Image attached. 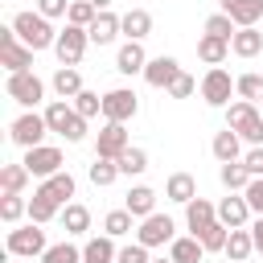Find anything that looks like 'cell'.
I'll return each mask as SVG.
<instances>
[{
    "label": "cell",
    "instance_id": "cell-26",
    "mask_svg": "<svg viewBox=\"0 0 263 263\" xmlns=\"http://www.w3.org/2000/svg\"><path fill=\"white\" fill-rule=\"evenodd\" d=\"M210 148H214V156H218L222 164H226V160H242V136H238L234 127H222Z\"/></svg>",
    "mask_w": 263,
    "mask_h": 263
},
{
    "label": "cell",
    "instance_id": "cell-51",
    "mask_svg": "<svg viewBox=\"0 0 263 263\" xmlns=\"http://www.w3.org/2000/svg\"><path fill=\"white\" fill-rule=\"evenodd\" d=\"M90 4H95V8H99V12H103V8H111V4H115V0H90Z\"/></svg>",
    "mask_w": 263,
    "mask_h": 263
},
{
    "label": "cell",
    "instance_id": "cell-17",
    "mask_svg": "<svg viewBox=\"0 0 263 263\" xmlns=\"http://www.w3.org/2000/svg\"><path fill=\"white\" fill-rule=\"evenodd\" d=\"M222 4V12L238 25V29H247V25H259L263 21V0H218Z\"/></svg>",
    "mask_w": 263,
    "mask_h": 263
},
{
    "label": "cell",
    "instance_id": "cell-47",
    "mask_svg": "<svg viewBox=\"0 0 263 263\" xmlns=\"http://www.w3.org/2000/svg\"><path fill=\"white\" fill-rule=\"evenodd\" d=\"M37 12H41V16H49V21H58V16H66V12H70V0H37Z\"/></svg>",
    "mask_w": 263,
    "mask_h": 263
},
{
    "label": "cell",
    "instance_id": "cell-32",
    "mask_svg": "<svg viewBox=\"0 0 263 263\" xmlns=\"http://www.w3.org/2000/svg\"><path fill=\"white\" fill-rule=\"evenodd\" d=\"M86 177H90V185H99V189H107V185H115V177H123V173H119V160H107V156H95V164L86 168Z\"/></svg>",
    "mask_w": 263,
    "mask_h": 263
},
{
    "label": "cell",
    "instance_id": "cell-7",
    "mask_svg": "<svg viewBox=\"0 0 263 263\" xmlns=\"http://www.w3.org/2000/svg\"><path fill=\"white\" fill-rule=\"evenodd\" d=\"M0 66H4L8 74H16V70H33V49L16 37L12 25L0 29Z\"/></svg>",
    "mask_w": 263,
    "mask_h": 263
},
{
    "label": "cell",
    "instance_id": "cell-19",
    "mask_svg": "<svg viewBox=\"0 0 263 263\" xmlns=\"http://www.w3.org/2000/svg\"><path fill=\"white\" fill-rule=\"evenodd\" d=\"M37 189H41V193H45L49 201H58V205H70V197L78 193V181H74V177H70L66 168H62V173H53V177H45V181H41Z\"/></svg>",
    "mask_w": 263,
    "mask_h": 263
},
{
    "label": "cell",
    "instance_id": "cell-40",
    "mask_svg": "<svg viewBox=\"0 0 263 263\" xmlns=\"http://www.w3.org/2000/svg\"><path fill=\"white\" fill-rule=\"evenodd\" d=\"M41 263H82V247H74V242H49V251L41 255Z\"/></svg>",
    "mask_w": 263,
    "mask_h": 263
},
{
    "label": "cell",
    "instance_id": "cell-38",
    "mask_svg": "<svg viewBox=\"0 0 263 263\" xmlns=\"http://www.w3.org/2000/svg\"><path fill=\"white\" fill-rule=\"evenodd\" d=\"M234 99H247V103H263V74H238L234 78Z\"/></svg>",
    "mask_w": 263,
    "mask_h": 263
},
{
    "label": "cell",
    "instance_id": "cell-24",
    "mask_svg": "<svg viewBox=\"0 0 263 263\" xmlns=\"http://www.w3.org/2000/svg\"><path fill=\"white\" fill-rule=\"evenodd\" d=\"M214 218H218V205H214V201H205V197H193V201L185 205V226H189V234L205 230Z\"/></svg>",
    "mask_w": 263,
    "mask_h": 263
},
{
    "label": "cell",
    "instance_id": "cell-16",
    "mask_svg": "<svg viewBox=\"0 0 263 263\" xmlns=\"http://www.w3.org/2000/svg\"><path fill=\"white\" fill-rule=\"evenodd\" d=\"M123 33V16H115L111 8H103L95 21H90V29H86V37H90V45H111L115 37Z\"/></svg>",
    "mask_w": 263,
    "mask_h": 263
},
{
    "label": "cell",
    "instance_id": "cell-31",
    "mask_svg": "<svg viewBox=\"0 0 263 263\" xmlns=\"http://www.w3.org/2000/svg\"><path fill=\"white\" fill-rule=\"evenodd\" d=\"M49 86H53V95H58V99H74V95L82 90V74H78L74 66H58V70H53V78H49Z\"/></svg>",
    "mask_w": 263,
    "mask_h": 263
},
{
    "label": "cell",
    "instance_id": "cell-2",
    "mask_svg": "<svg viewBox=\"0 0 263 263\" xmlns=\"http://www.w3.org/2000/svg\"><path fill=\"white\" fill-rule=\"evenodd\" d=\"M45 123H49V132L62 136L66 144H82V140H86V115H78L70 99H53V103L45 107Z\"/></svg>",
    "mask_w": 263,
    "mask_h": 263
},
{
    "label": "cell",
    "instance_id": "cell-18",
    "mask_svg": "<svg viewBox=\"0 0 263 263\" xmlns=\"http://www.w3.org/2000/svg\"><path fill=\"white\" fill-rule=\"evenodd\" d=\"M144 66H148L144 41H123V45H119V53H115V70L132 78V74H144Z\"/></svg>",
    "mask_w": 263,
    "mask_h": 263
},
{
    "label": "cell",
    "instance_id": "cell-28",
    "mask_svg": "<svg viewBox=\"0 0 263 263\" xmlns=\"http://www.w3.org/2000/svg\"><path fill=\"white\" fill-rule=\"evenodd\" d=\"M123 210H132L136 218L156 214V189H148V185H132V189H127V197H123Z\"/></svg>",
    "mask_w": 263,
    "mask_h": 263
},
{
    "label": "cell",
    "instance_id": "cell-8",
    "mask_svg": "<svg viewBox=\"0 0 263 263\" xmlns=\"http://www.w3.org/2000/svg\"><path fill=\"white\" fill-rule=\"evenodd\" d=\"M197 90H201V99L210 103V107H230V95H238L234 90V78H230V70H222V66H210L205 70V78L197 82Z\"/></svg>",
    "mask_w": 263,
    "mask_h": 263
},
{
    "label": "cell",
    "instance_id": "cell-22",
    "mask_svg": "<svg viewBox=\"0 0 263 263\" xmlns=\"http://www.w3.org/2000/svg\"><path fill=\"white\" fill-rule=\"evenodd\" d=\"M230 53H238V58H259V53H263V33H259V25L238 29V33L230 37Z\"/></svg>",
    "mask_w": 263,
    "mask_h": 263
},
{
    "label": "cell",
    "instance_id": "cell-25",
    "mask_svg": "<svg viewBox=\"0 0 263 263\" xmlns=\"http://www.w3.org/2000/svg\"><path fill=\"white\" fill-rule=\"evenodd\" d=\"M230 263H247L251 255H255V238H251V226H238V230H230V238H226V251H222Z\"/></svg>",
    "mask_w": 263,
    "mask_h": 263
},
{
    "label": "cell",
    "instance_id": "cell-4",
    "mask_svg": "<svg viewBox=\"0 0 263 263\" xmlns=\"http://www.w3.org/2000/svg\"><path fill=\"white\" fill-rule=\"evenodd\" d=\"M8 255H21V259H41L49 251V238H45V226L41 222H29V226H12L8 230V242H4Z\"/></svg>",
    "mask_w": 263,
    "mask_h": 263
},
{
    "label": "cell",
    "instance_id": "cell-10",
    "mask_svg": "<svg viewBox=\"0 0 263 263\" xmlns=\"http://www.w3.org/2000/svg\"><path fill=\"white\" fill-rule=\"evenodd\" d=\"M136 111H140V99H136L132 86H115V90L103 95V119H111V123H132Z\"/></svg>",
    "mask_w": 263,
    "mask_h": 263
},
{
    "label": "cell",
    "instance_id": "cell-48",
    "mask_svg": "<svg viewBox=\"0 0 263 263\" xmlns=\"http://www.w3.org/2000/svg\"><path fill=\"white\" fill-rule=\"evenodd\" d=\"M242 164H247V173H251V177H263V144L247 148V152H242Z\"/></svg>",
    "mask_w": 263,
    "mask_h": 263
},
{
    "label": "cell",
    "instance_id": "cell-33",
    "mask_svg": "<svg viewBox=\"0 0 263 263\" xmlns=\"http://www.w3.org/2000/svg\"><path fill=\"white\" fill-rule=\"evenodd\" d=\"M218 177H222V185H226L230 193H242V189L251 185V173H247L242 160H226V164L218 168Z\"/></svg>",
    "mask_w": 263,
    "mask_h": 263
},
{
    "label": "cell",
    "instance_id": "cell-36",
    "mask_svg": "<svg viewBox=\"0 0 263 263\" xmlns=\"http://www.w3.org/2000/svg\"><path fill=\"white\" fill-rule=\"evenodd\" d=\"M29 177H33V173H29L25 164H4V168H0V189H4V193H21V189L29 185Z\"/></svg>",
    "mask_w": 263,
    "mask_h": 263
},
{
    "label": "cell",
    "instance_id": "cell-21",
    "mask_svg": "<svg viewBox=\"0 0 263 263\" xmlns=\"http://www.w3.org/2000/svg\"><path fill=\"white\" fill-rule=\"evenodd\" d=\"M168 259L173 263H201L205 259V247H201L197 234H181V238L168 242Z\"/></svg>",
    "mask_w": 263,
    "mask_h": 263
},
{
    "label": "cell",
    "instance_id": "cell-11",
    "mask_svg": "<svg viewBox=\"0 0 263 263\" xmlns=\"http://www.w3.org/2000/svg\"><path fill=\"white\" fill-rule=\"evenodd\" d=\"M177 238V222L168 218V214H148V218H140V226H136V242H144L148 251L152 247H164V242H173Z\"/></svg>",
    "mask_w": 263,
    "mask_h": 263
},
{
    "label": "cell",
    "instance_id": "cell-49",
    "mask_svg": "<svg viewBox=\"0 0 263 263\" xmlns=\"http://www.w3.org/2000/svg\"><path fill=\"white\" fill-rule=\"evenodd\" d=\"M242 197L251 201V210H255V214H263V177H251V185L242 189Z\"/></svg>",
    "mask_w": 263,
    "mask_h": 263
},
{
    "label": "cell",
    "instance_id": "cell-12",
    "mask_svg": "<svg viewBox=\"0 0 263 263\" xmlns=\"http://www.w3.org/2000/svg\"><path fill=\"white\" fill-rule=\"evenodd\" d=\"M33 177H53V173H62V164H66V156H62V148H53V144H37V148H25V160H21Z\"/></svg>",
    "mask_w": 263,
    "mask_h": 263
},
{
    "label": "cell",
    "instance_id": "cell-30",
    "mask_svg": "<svg viewBox=\"0 0 263 263\" xmlns=\"http://www.w3.org/2000/svg\"><path fill=\"white\" fill-rule=\"evenodd\" d=\"M152 33V12L148 8H127L123 12V37L127 41H144Z\"/></svg>",
    "mask_w": 263,
    "mask_h": 263
},
{
    "label": "cell",
    "instance_id": "cell-3",
    "mask_svg": "<svg viewBox=\"0 0 263 263\" xmlns=\"http://www.w3.org/2000/svg\"><path fill=\"white\" fill-rule=\"evenodd\" d=\"M226 127H234L242 136V144H263V111L259 103H247V99H234L226 107Z\"/></svg>",
    "mask_w": 263,
    "mask_h": 263
},
{
    "label": "cell",
    "instance_id": "cell-1",
    "mask_svg": "<svg viewBox=\"0 0 263 263\" xmlns=\"http://www.w3.org/2000/svg\"><path fill=\"white\" fill-rule=\"evenodd\" d=\"M12 29H16V37L33 49V53H41V49H53V41H58V29L49 25V16H41L37 8H25V12H16L12 16Z\"/></svg>",
    "mask_w": 263,
    "mask_h": 263
},
{
    "label": "cell",
    "instance_id": "cell-5",
    "mask_svg": "<svg viewBox=\"0 0 263 263\" xmlns=\"http://www.w3.org/2000/svg\"><path fill=\"white\" fill-rule=\"evenodd\" d=\"M4 95H8L12 103H21L25 111H37V103L45 99V82H41L33 70H16V74H8Z\"/></svg>",
    "mask_w": 263,
    "mask_h": 263
},
{
    "label": "cell",
    "instance_id": "cell-20",
    "mask_svg": "<svg viewBox=\"0 0 263 263\" xmlns=\"http://www.w3.org/2000/svg\"><path fill=\"white\" fill-rule=\"evenodd\" d=\"M119 259V247L111 234H95L82 242V263H115Z\"/></svg>",
    "mask_w": 263,
    "mask_h": 263
},
{
    "label": "cell",
    "instance_id": "cell-27",
    "mask_svg": "<svg viewBox=\"0 0 263 263\" xmlns=\"http://www.w3.org/2000/svg\"><path fill=\"white\" fill-rule=\"evenodd\" d=\"M164 197L177 201V205H189V201L197 197V181H193L189 173H173V177L164 181Z\"/></svg>",
    "mask_w": 263,
    "mask_h": 263
},
{
    "label": "cell",
    "instance_id": "cell-42",
    "mask_svg": "<svg viewBox=\"0 0 263 263\" xmlns=\"http://www.w3.org/2000/svg\"><path fill=\"white\" fill-rule=\"evenodd\" d=\"M144 168H148V152H144V148H127V152L119 156V173H123V177H140Z\"/></svg>",
    "mask_w": 263,
    "mask_h": 263
},
{
    "label": "cell",
    "instance_id": "cell-35",
    "mask_svg": "<svg viewBox=\"0 0 263 263\" xmlns=\"http://www.w3.org/2000/svg\"><path fill=\"white\" fill-rule=\"evenodd\" d=\"M136 214L132 210H111L107 218H103V234H111V238H123V234H132L136 230Z\"/></svg>",
    "mask_w": 263,
    "mask_h": 263
},
{
    "label": "cell",
    "instance_id": "cell-13",
    "mask_svg": "<svg viewBox=\"0 0 263 263\" xmlns=\"http://www.w3.org/2000/svg\"><path fill=\"white\" fill-rule=\"evenodd\" d=\"M132 148V140H127V123H103L99 127V140H95V156H107V160H119L123 152Z\"/></svg>",
    "mask_w": 263,
    "mask_h": 263
},
{
    "label": "cell",
    "instance_id": "cell-45",
    "mask_svg": "<svg viewBox=\"0 0 263 263\" xmlns=\"http://www.w3.org/2000/svg\"><path fill=\"white\" fill-rule=\"evenodd\" d=\"M115 263H152V259H148V247L144 242H127V247H119V259Z\"/></svg>",
    "mask_w": 263,
    "mask_h": 263
},
{
    "label": "cell",
    "instance_id": "cell-23",
    "mask_svg": "<svg viewBox=\"0 0 263 263\" xmlns=\"http://www.w3.org/2000/svg\"><path fill=\"white\" fill-rule=\"evenodd\" d=\"M197 58H201L205 66H222V62L230 58V41H226V37H214V33H201V37H197Z\"/></svg>",
    "mask_w": 263,
    "mask_h": 263
},
{
    "label": "cell",
    "instance_id": "cell-15",
    "mask_svg": "<svg viewBox=\"0 0 263 263\" xmlns=\"http://www.w3.org/2000/svg\"><path fill=\"white\" fill-rule=\"evenodd\" d=\"M251 218H255V210H251V201H247L242 193H230V197H222V201H218V222H226L230 230L251 226Z\"/></svg>",
    "mask_w": 263,
    "mask_h": 263
},
{
    "label": "cell",
    "instance_id": "cell-39",
    "mask_svg": "<svg viewBox=\"0 0 263 263\" xmlns=\"http://www.w3.org/2000/svg\"><path fill=\"white\" fill-rule=\"evenodd\" d=\"M25 214H29V201H25L21 193H4V197H0V218H4L8 226H16Z\"/></svg>",
    "mask_w": 263,
    "mask_h": 263
},
{
    "label": "cell",
    "instance_id": "cell-41",
    "mask_svg": "<svg viewBox=\"0 0 263 263\" xmlns=\"http://www.w3.org/2000/svg\"><path fill=\"white\" fill-rule=\"evenodd\" d=\"M70 103H74V111H78V115H86V119L103 115V95H95V90H86V86H82V90H78Z\"/></svg>",
    "mask_w": 263,
    "mask_h": 263
},
{
    "label": "cell",
    "instance_id": "cell-52",
    "mask_svg": "<svg viewBox=\"0 0 263 263\" xmlns=\"http://www.w3.org/2000/svg\"><path fill=\"white\" fill-rule=\"evenodd\" d=\"M152 263H173V259H152Z\"/></svg>",
    "mask_w": 263,
    "mask_h": 263
},
{
    "label": "cell",
    "instance_id": "cell-9",
    "mask_svg": "<svg viewBox=\"0 0 263 263\" xmlns=\"http://www.w3.org/2000/svg\"><path fill=\"white\" fill-rule=\"evenodd\" d=\"M86 45H90L86 29L66 21V29H62V33H58V41H53V53H58V62H62V66H78V62H82V53H86Z\"/></svg>",
    "mask_w": 263,
    "mask_h": 263
},
{
    "label": "cell",
    "instance_id": "cell-14",
    "mask_svg": "<svg viewBox=\"0 0 263 263\" xmlns=\"http://www.w3.org/2000/svg\"><path fill=\"white\" fill-rule=\"evenodd\" d=\"M177 74H181V62H177V58H168V53L148 58V66H144V82H148V86H156V90H168V86L177 82Z\"/></svg>",
    "mask_w": 263,
    "mask_h": 263
},
{
    "label": "cell",
    "instance_id": "cell-37",
    "mask_svg": "<svg viewBox=\"0 0 263 263\" xmlns=\"http://www.w3.org/2000/svg\"><path fill=\"white\" fill-rule=\"evenodd\" d=\"M197 238H201V247H205V251H226V238H230V226L214 218V222H210L205 230H197Z\"/></svg>",
    "mask_w": 263,
    "mask_h": 263
},
{
    "label": "cell",
    "instance_id": "cell-34",
    "mask_svg": "<svg viewBox=\"0 0 263 263\" xmlns=\"http://www.w3.org/2000/svg\"><path fill=\"white\" fill-rule=\"evenodd\" d=\"M58 214H62V205L49 201L41 189H33V197H29V222H41V226H45V222H53Z\"/></svg>",
    "mask_w": 263,
    "mask_h": 263
},
{
    "label": "cell",
    "instance_id": "cell-44",
    "mask_svg": "<svg viewBox=\"0 0 263 263\" xmlns=\"http://www.w3.org/2000/svg\"><path fill=\"white\" fill-rule=\"evenodd\" d=\"M205 33H214V37H226V41H230V37L238 33V25H234V21H230V16L218 8L214 16H205Z\"/></svg>",
    "mask_w": 263,
    "mask_h": 263
},
{
    "label": "cell",
    "instance_id": "cell-53",
    "mask_svg": "<svg viewBox=\"0 0 263 263\" xmlns=\"http://www.w3.org/2000/svg\"><path fill=\"white\" fill-rule=\"evenodd\" d=\"M259 111H263V107H259Z\"/></svg>",
    "mask_w": 263,
    "mask_h": 263
},
{
    "label": "cell",
    "instance_id": "cell-43",
    "mask_svg": "<svg viewBox=\"0 0 263 263\" xmlns=\"http://www.w3.org/2000/svg\"><path fill=\"white\" fill-rule=\"evenodd\" d=\"M99 16V8L90 4V0H70V12H66V21L70 25H82V29H90V21Z\"/></svg>",
    "mask_w": 263,
    "mask_h": 263
},
{
    "label": "cell",
    "instance_id": "cell-50",
    "mask_svg": "<svg viewBox=\"0 0 263 263\" xmlns=\"http://www.w3.org/2000/svg\"><path fill=\"white\" fill-rule=\"evenodd\" d=\"M251 238H255V251L263 255V214H255V218H251Z\"/></svg>",
    "mask_w": 263,
    "mask_h": 263
},
{
    "label": "cell",
    "instance_id": "cell-29",
    "mask_svg": "<svg viewBox=\"0 0 263 263\" xmlns=\"http://www.w3.org/2000/svg\"><path fill=\"white\" fill-rule=\"evenodd\" d=\"M62 226H66V234L70 238H78V234H86L90 230V210L82 205V201H70V205H62Z\"/></svg>",
    "mask_w": 263,
    "mask_h": 263
},
{
    "label": "cell",
    "instance_id": "cell-6",
    "mask_svg": "<svg viewBox=\"0 0 263 263\" xmlns=\"http://www.w3.org/2000/svg\"><path fill=\"white\" fill-rule=\"evenodd\" d=\"M45 132H49L45 111H25V115H16V119L8 123V140H12L16 148H37V144H45Z\"/></svg>",
    "mask_w": 263,
    "mask_h": 263
},
{
    "label": "cell",
    "instance_id": "cell-46",
    "mask_svg": "<svg viewBox=\"0 0 263 263\" xmlns=\"http://www.w3.org/2000/svg\"><path fill=\"white\" fill-rule=\"evenodd\" d=\"M193 90H197V78H193V74H185V70H181V74H177V82L168 86V95H173V99H189Z\"/></svg>",
    "mask_w": 263,
    "mask_h": 263
}]
</instances>
